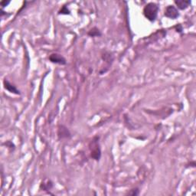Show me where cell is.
Masks as SVG:
<instances>
[{
  "label": "cell",
  "instance_id": "6da1fadb",
  "mask_svg": "<svg viewBox=\"0 0 196 196\" xmlns=\"http://www.w3.org/2000/svg\"><path fill=\"white\" fill-rule=\"evenodd\" d=\"M158 11H159V7L157 5L153 2H150L148 3L145 6L144 9H143V14L148 20H149L150 22H154L157 17Z\"/></svg>",
  "mask_w": 196,
  "mask_h": 196
},
{
  "label": "cell",
  "instance_id": "7a4b0ae2",
  "mask_svg": "<svg viewBox=\"0 0 196 196\" xmlns=\"http://www.w3.org/2000/svg\"><path fill=\"white\" fill-rule=\"evenodd\" d=\"M90 149L91 151V157L94 159L95 160H99L100 158V146L98 143V137H94L90 143Z\"/></svg>",
  "mask_w": 196,
  "mask_h": 196
},
{
  "label": "cell",
  "instance_id": "3957f363",
  "mask_svg": "<svg viewBox=\"0 0 196 196\" xmlns=\"http://www.w3.org/2000/svg\"><path fill=\"white\" fill-rule=\"evenodd\" d=\"M165 16L168 18H170V19H175L179 16V11H178L176 8L173 6H169L166 9L165 11Z\"/></svg>",
  "mask_w": 196,
  "mask_h": 196
},
{
  "label": "cell",
  "instance_id": "277c9868",
  "mask_svg": "<svg viewBox=\"0 0 196 196\" xmlns=\"http://www.w3.org/2000/svg\"><path fill=\"white\" fill-rule=\"evenodd\" d=\"M49 60L53 63L59 64V65H65L66 60L63 56H62L59 54H52L49 57Z\"/></svg>",
  "mask_w": 196,
  "mask_h": 196
},
{
  "label": "cell",
  "instance_id": "5b68a950",
  "mask_svg": "<svg viewBox=\"0 0 196 196\" xmlns=\"http://www.w3.org/2000/svg\"><path fill=\"white\" fill-rule=\"evenodd\" d=\"M3 83H4L5 88H6L7 90H9V92H11V93H16V94H20L19 90H18V89L16 88L14 85H12L11 83H9L8 80H5Z\"/></svg>",
  "mask_w": 196,
  "mask_h": 196
},
{
  "label": "cell",
  "instance_id": "8992f818",
  "mask_svg": "<svg viewBox=\"0 0 196 196\" xmlns=\"http://www.w3.org/2000/svg\"><path fill=\"white\" fill-rule=\"evenodd\" d=\"M58 136L60 138H67L70 137L71 134L69 133V131L67 130V129L64 126H62L59 127L58 129Z\"/></svg>",
  "mask_w": 196,
  "mask_h": 196
},
{
  "label": "cell",
  "instance_id": "52a82bcc",
  "mask_svg": "<svg viewBox=\"0 0 196 196\" xmlns=\"http://www.w3.org/2000/svg\"><path fill=\"white\" fill-rule=\"evenodd\" d=\"M175 3L177 5L179 9L183 10L189 7L191 2L189 1H185V0H178V1H175Z\"/></svg>",
  "mask_w": 196,
  "mask_h": 196
},
{
  "label": "cell",
  "instance_id": "ba28073f",
  "mask_svg": "<svg viewBox=\"0 0 196 196\" xmlns=\"http://www.w3.org/2000/svg\"><path fill=\"white\" fill-rule=\"evenodd\" d=\"M88 34L90 36H92V37H98V36L101 35V33H100L98 29H97V28H93L91 30L89 31Z\"/></svg>",
  "mask_w": 196,
  "mask_h": 196
},
{
  "label": "cell",
  "instance_id": "9c48e42d",
  "mask_svg": "<svg viewBox=\"0 0 196 196\" xmlns=\"http://www.w3.org/2000/svg\"><path fill=\"white\" fill-rule=\"evenodd\" d=\"M9 3V2H2L1 5H2V7H4V6H7Z\"/></svg>",
  "mask_w": 196,
  "mask_h": 196
}]
</instances>
